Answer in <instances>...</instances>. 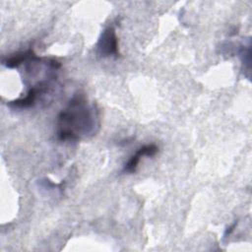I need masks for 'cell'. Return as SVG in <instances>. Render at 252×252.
<instances>
[{
	"label": "cell",
	"instance_id": "1",
	"mask_svg": "<svg viewBox=\"0 0 252 252\" xmlns=\"http://www.w3.org/2000/svg\"><path fill=\"white\" fill-rule=\"evenodd\" d=\"M98 116L94 106L83 95H75L58 115V138L78 140L95 132Z\"/></svg>",
	"mask_w": 252,
	"mask_h": 252
},
{
	"label": "cell",
	"instance_id": "2",
	"mask_svg": "<svg viewBox=\"0 0 252 252\" xmlns=\"http://www.w3.org/2000/svg\"><path fill=\"white\" fill-rule=\"evenodd\" d=\"M97 49L101 56H118V39L113 27L106 28L97 42Z\"/></svg>",
	"mask_w": 252,
	"mask_h": 252
},
{
	"label": "cell",
	"instance_id": "3",
	"mask_svg": "<svg viewBox=\"0 0 252 252\" xmlns=\"http://www.w3.org/2000/svg\"><path fill=\"white\" fill-rule=\"evenodd\" d=\"M158 151V148L155 144H149V145H145V146L141 147L129 158L127 163L124 165L123 171L128 172V173L135 172L137 167H138V164H139V162H140V160L143 157H146V156L147 157H153L157 154Z\"/></svg>",
	"mask_w": 252,
	"mask_h": 252
},
{
	"label": "cell",
	"instance_id": "4",
	"mask_svg": "<svg viewBox=\"0 0 252 252\" xmlns=\"http://www.w3.org/2000/svg\"><path fill=\"white\" fill-rule=\"evenodd\" d=\"M33 56H34L33 51L32 49H29L25 52L17 53L15 55L9 57L6 61H4V64L9 68H15V67H18L19 65H21L22 63H24L25 61L32 58Z\"/></svg>",
	"mask_w": 252,
	"mask_h": 252
}]
</instances>
